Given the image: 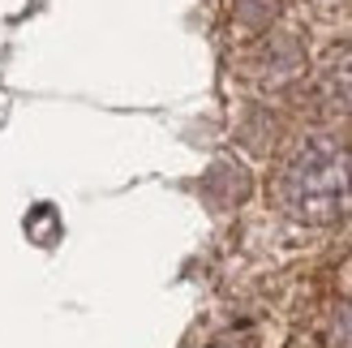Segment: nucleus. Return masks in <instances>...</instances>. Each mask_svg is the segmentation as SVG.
Masks as SVG:
<instances>
[{"label": "nucleus", "instance_id": "nucleus-1", "mask_svg": "<svg viewBox=\"0 0 352 348\" xmlns=\"http://www.w3.org/2000/svg\"><path fill=\"white\" fill-rule=\"evenodd\" d=\"M279 211L301 224H336L352 206V151L331 133L301 138L275 172Z\"/></svg>", "mask_w": 352, "mask_h": 348}, {"label": "nucleus", "instance_id": "nucleus-2", "mask_svg": "<svg viewBox=\"0 0 352 348\" xmlns=\"http://www.w3.org/2000/svg\"><path fill=\"white\" fill-rule=\"evenodd\" d=\"M314 82H318V95H322L327 108L352 116V39L331 43V47L322 52Z\"/></svg>", "mask_w": 352, "mask_h": 348}]
</instances>
